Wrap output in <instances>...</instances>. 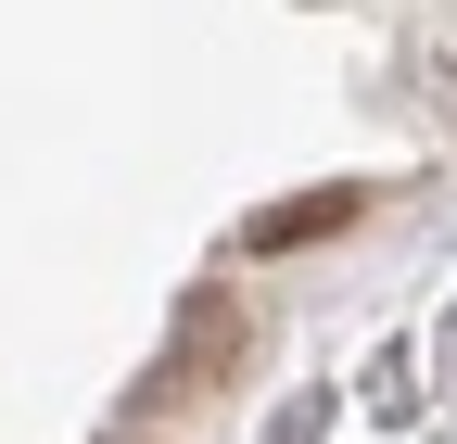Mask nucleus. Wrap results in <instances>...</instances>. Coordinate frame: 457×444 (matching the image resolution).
I'll list each match as a JSON object with an SVG mask.
<instances>
[{
    "label": "nucleus",
    "instance_id": "f257e3e1",
    "mask_svg": "<svg viewBox=\"0 0 457 444\" xmlns=\"http://www.w3.org/2000/svg\"><path fill=\"white\" fill-rule=\"evenodd\" d=\"M228 343H242V305H228V292H191L179 305V343L153 356V407L165 394H204V368H228Z\"/></svg>",
    "mask_w": 457,
    "mask_h": 444
},
{
    "label": "nucleus",
    "instance_id": "f03ea898",
    "mask_svg": "<svg viewBox=\"0 0 457 444\" xmlns=\"http://www.w3.org/2000/svg\"><path fill=\"white\" fill-rule=\"evenodd\" d=\"M343 216H356V191H305V203H267V216H254V254H293V242L343 229Z\"/></svg>",
    "mask_w": 457,
    "mask_h": 444
}]
</instances>
